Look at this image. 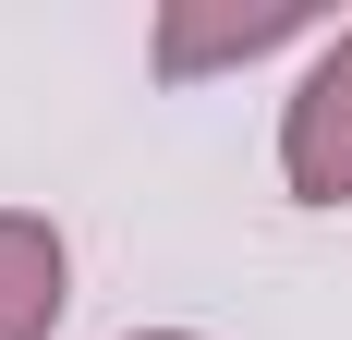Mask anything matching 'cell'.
Wrapping results in <instances>:
<instances>
[{
  "label": "cell",
  "instance_id": "obj_1",
  "mask_svg": "<svg viewBox=\"0 0 352 340\" xmlns=\"http://www.w3.org/2000/svg\"><path fill=\"white\" fill-rule=\"evenodd\" d=\"M280 182L292 206H352V25H328L304 49L280 98Z\"/></svg>",
  "mask_w": 352,
  "mask_h": 340
},
{
  "label": "cell",
  "instance_id": "obj_4",
  "mask_svg": "<svg viewBox=\"0 0 352 340\" xmlns=\"http://www.w3.org/2000/svg\"><path fill=\"white\" fill-rule=\"evenodd\" d=\"M122 340H207V328H122Z\"/></svg>",
  "mask_w": 352,
  "mask_h": 340
},
{
  "label": "cell",
  "instance_id": "obj_3",
  "mask_svg": "<svg viewBox=\"0 0 352 340\" xmlns=\"http://www.w3.org/2000/svg\"><path fill=\"white\" fill-rule=\"evenodd\" d=\"M73 316V243L49 206H0V340H49Z\"/></svg>",
  "mask_w": 352,
  "mask_h": 340
},
{
  "label": "cell",
  "instance_id": "obj_2",
  "mask_svg": "<svg viewBox=\"0 0 352 340\" xmlns=\"http://www.w3.org/2000/svg\"><path fill=\"white\" fill-rule=\"evenodd\" d=\"M292 36H328L304 0H267V12H195V0H170L158 25H146V61L170 73V85H195V73H231V61H267V49H292Z\"/></svg>",
  "mask_w": 352,
  "mask_h": 340
}]
</instances>
